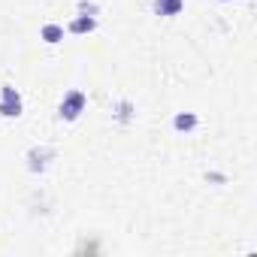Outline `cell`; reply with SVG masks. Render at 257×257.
Listing matches in <instances>:
<instances>
[{
  "label": "cell",
  "mask_w": 257,
  "mask_h": 257,
  "mask_svg": "<svg viewBox=\"0 0 257 257\" xmlns=\"http://www.w3.org/2000/svg\"><path fill=\"white\" fill-rule=\"evenodd\" d=\"M115 118H118L121 124H131V121H134V103H131V100H118V103H115Z\"/></svg>",
  "instance_id": "ba28073f"
},
{
  "label": "cell",
  "mask_w": 257,
  "mask_h": 257,
  "mask_svg": "<svg viewBox=\"0 0 257 257\" xmlns=\"http://www.w3.org/2000/svg\"><path fill=\"white\" fill-rule=\"evenodd\" d=\"M85 106H88V94L79 91V88H73V91L64 94V100H61V106H58V115H61L64 121H76V118L85 112Z\"/></svg>",
  "instance_id": "6da1fadb"
},
{
  "label": "cell",
  "mask_w": 257,
  "mask_h": 257,
  "mask_svg": "<svg viewBox=\"0 0 257 257\" xmlns=\"http://www.w3.org/2000/svg\"><path fill=\"white\" fill-rule=\"evenodd\" d=\"M64 34H67V31H64L61 25H43V31H40V37H43L49 46H58V43L64 40Z\"/></svg>",
  "instance_id": "52a82bcc"
},
{
  "label": "cell",
  "mask_w": 257,
  "mask_h": 257,
  "mask_svg": "<svg viewBox=\"0 0 257 257\" xmlns=\"http://www.w3.org/2000/svg\"><path fill=\"white\" fill-rule=\"evenodd\" d=\"M79 13L82 16H97V4H91V0H79Z\"/></svg>",
  "instance_id": "9c48e42d"
},
{
  "label": "cell",
  "mask_w": 257,
  "mask_h": 257,
  "mask_svg": "<svg viewBox=\"0 0 257 257\" xmlns=\"http://www.w3.org/2000/svg\"><path fill=\"white\" fill-rule=\"evenodd\" d=\"M182 7H185V0H155V4H152L155 16H164V19L179 16V13H182Z\"/></svg>",
  "instance_id": "8992f818"
},
{
  "label": "cell",
  "mask_w": 257,
  "mask_h": 257,
  "mask_svg": "<svg viewBox=\"0 0 257 257\" xmlns=\"http://www.w3.org/2000/svg\"><path fill=\"white\" fill-rule=\"evenodd\" d=\"M94 28H97V19H94V16H76V19L67 25V34L82 37V34H91Z\"/></svg>",
  "instance_id": "5b68a950"
},
{
  "label": "cell",
  "mask_w": 257,
  "mask_h": 257,
  "mask_svg": "<svg viewBox=\"0 0 257 257\" xmlns=\"http://www.w3.org/2000/svg\"><path fill=\"white\" fill-rule=\"evenodd\" d=\"M55 149H49V146H40V149H31L28 152V170L31 173H43L46 167H49V161H55Z\"/></svg>",
  "instance_id": "3957f363"
},
{
  "label": "cell",
  "mask_w": 257,
  "mask_h": 257,
  "mask_svg": "<svg viewBox=\"0 0 257 257\" xmlns=\"http://www.w3.org/2000/svg\"><path fill=\"white\" fill-rule=\"evenodd\" d=\"M206 179H209V182H227L221 173H206Z\"/></svg>",
  "instance_id": "30bf717a"
},
{
  "label": "cell",
  "mask_w": 257,
  "mask_h": 257,
  "mask_svg": "<svg viewBox=\"0 0 257 257\" xmlns=\"http://www.w3.org/2000/svg\"><path fill=\"white\" fill-rule=\"evenodd\" d=\"M22 109H25L22 94H19L13 85H4V88H0V115H4V118H19Z\"/></svg>",
  "instance_id": "7a4b0ae2"
},
{
  "label": "cell",
  "mask_w": 257,
  "mask_h": 257,
  "mask_svg": "<svg viewBox=\"0 0 257 257\" xmlns=\"http://www.w3.org/2000/svg\"><path fill=\"white\" fill-rule=\"evenodd\" d=\"M197 127H200L197 112H176V118H173V131L176 134H191V131H197Z\"/></svg>",
  "instance_id": "277c9868"
}]
</instances>
